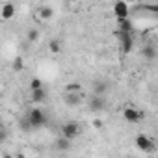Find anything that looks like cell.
I'll use <instances>...</instances> for the list:
<instances>
[{"label": "cell", "mask_w": 158, "mask_h": 158, "mask_svg": "<svg viewBox=\"0 0 158 158\" xmlns=\"http://www.w3.org/2000/svg\"><path fill=\"white\" fill-rule=\"evenodd\" d=\"M13 69H15V71H21V69H23V60H21V58H17V60L13 61Z\"/></svg>", "instance_id": "20"}, {"label": "cell", "mask_w": 158, "mask_h": 158, "mask_svg": "<svg viewBox=\"0 0 158 158\" xmlns=\"http://www.w3.org/2000/svg\"><path fill=\"white\" fill-rule=\"evenodd\" d=\"M52 15H54V10H52L50 6H41V8L37 10V19H39V21H48Z\"/></svg>", "instance_id": "13"}, {"label": "cell", "mask_w": 158, "mask_h": 158, "mask_svg": "<svg viewBox=\"0 0 158 158\" xmlns=\"http://www.w3.org/2000/svg\"><path fill=\"white\" fill-rule=\"evenodd\" d=\"M80 134H82V128H80V125L74 123V121H65L60 127V136H63V138H67L71 141H74Z\"/></svg>", "instance_id": "3"}, {"label": "cell", "mask_w": 158, "mask_h": 158, "mask_svg": "<svg viewBox=\"0 0 158 158\" xmlns=\"http://www.w3.org/2000/svg\"><path fill=\"white\" fill-rule=\"evenodd\" d=\"M65 102L67 106H78L82 102V95H65Z\"/></svg>", "instance_id": "16"}, {"label": "cell", "mask_w": 158, "mask_h": 158, "mask_svg": "<svg viewBox=\"0 0 158 158\" xmlns=\"http://www.w3.org/2000/svg\"><path fill=\"white\" fill-rule=\"evenodd\" d=\"M30 101L34 104H39V102H45L47 101V89H35V91H30Z\"/></svg>", "instance_id": "10"}, {"label": "cell", "mask_w": 158, "mask_h": 158, "mask_svg": "<svg viewBox=\"0 0 158 158\" xmlns=\"http://www.w3.org/2000/svg\"><path fill=\"white\" fill-rule=\"evenodd\" d=\"M114 15L117 17V21L128 19V15H130V8H128V4H125V2H117V4H114Z\"/></svg>", "instance_id": "8"}, {"label": "cell", "mask_w": 158, "mask_h": 158, "mask_svg": "<svg viewBox=\"0 0 158 158\" xmlns=\"http://www.w3.org/2000/svg\"><path fill=\"white\" fill-rule=\"evenodd\" d=\"M106 91H108V84H106L104 80H97V82L93 84V95H101V97H104Z\"/></svg>", "instance_id": "14"}, {"label": "cell", "mask_w": 158, "mask_h": 158, "mask_svg": "<svg viewBox=\"0 0 158 158\" xmlns=\"http://www.w3.org/2000/svg\"><path fill=\"white\" fill-rule=\"evenodd\" d=\"M115 35H117V39H119L121 50H123L125 54L132 52V48H134V35H132V34H125V32H115Z\"/></svg>", "instance_id": "5"}, {"label": "cell", "mask_w": 158, "mask_h": 158, "mask_svg": "<svg viewBox=\"0 0 158 158\" xmlns=\"http://www.w3.org/2000/svg\"><path fill=\"white\" fill-rule=\"evenodd\" d=\"M141 56L145 58V60H154L156 58V47L154 45H151V43H147V45H143V48H141Z\"/></svg>", "instance_id": "11"}, {"label": "cell", "mask_w": 158, "mask_h": 158, "mask_svg": "<svg viewBox=\"0 0 158 158\" xmlns=\"http://www.w3.org/2000/svg\"><path fill=\"white\" fill-rule=\"evenodd\" d=\"M89 110L91 112H102L106 110V97H101V95H93L89 99Z\"/></svg>", "instance_id": "7"}, {"label": "cell", "mask_w": 158, "mask_h": 158, "mask_svg": "<svg viewBox=\"0 0 158 158\" xmlns=\"http://www.w3.org/2000/svg\"><path fill=\"white\" fill-rule=\"evenodd\" d=\"M45 86H43V82L39 80V78H32L30 80V84H28V89L30 91H35V89H43Z\"/></svg>", "instance_id": "18"}, {"label": "cell", "mask_w": 158, "mask_h": 158, "mask_svg": "<svg viewBox=\"0 0 158 158\" xmlns=\"http://www.w3.org/2000/svg\"><path fill=\"white\" fill-rule=\"evenodd\" d=\"M65 95H82V84L80 82H69V84H65Z\"/></svg>", "instance_id": "9"}, {"label": "cell", "mask_w": 158, "mask_h": 158, "mask_svg": "<svg viewBox=\"0 0 158 158\" xmlns=\"http://www.w3.org/2000/svg\"><path fill=\"white\" fill-rule=\"evenodd\" d=\"M71 147H73V141H71V139H67V138H63V136H60V138L56 139V149H58V151L67 152V151H71Z\"/></svg>", "instance_id": "12"}, {"label": "cell", "mask_w": 158, "mask_h": 158, "mask_svg": "<svg viewBox=\"0 0 158 158\" xmlns=\"http://www.w3.org/2000/svg\"><path fill=\"white\" fill-rule=\"evenodd\" d=\"M0 158H15V156H11V154H8V152H4L2 156H0Z\"/></svg>", "instance_id": "21"}, {"label": "cell", "mask_w": 158, "mask_h": 158, "mask_svg": "<svg viewBox=\"0 0 158 158\" xmlns=\"http://www.w3.org/2000/svg\"><path fill=\"white\" fill-rule=\"evenodd\" d=\"M121 115H123V119H125L127 123H130V125L141 123V121H143V117H145V114H143L139 108H136L134 104H127V106H123Z\"/></svg>", "instance_id": "2"}, {"label": "cell", "mask_w": 158, "mask_h": 158, "mask_svg": "<svg viewBox=\"0 0 158 158\" xmlns=\"http://www.w3.org/2000/svg\"><path fill=\"white\" fill-rule=\"evenodd\" d=\"M26 37H28L30 43H35V41L39 39V32H37V30H30V32L26 34Z\"/></svg>", "instance_id": "19"}, {"label": "cell", "mask_w": 158, "mask_h": 158, "mask_svg": "<svg viewBox=\"0 0 158 158\" xmlns=\"http://www.w3.org/2000/svg\"><path fill=\"white\" fill-rule=\"evenodd\" d=\"M117 32H125V34H132V23L128 19L117 21Z\"/></svg>", "instance_id": "15"}, {"label": "cell", "mask_w": 158, "mask_h": 158, "mask_svg": "<svg viewBox=\"0 0 158 158\" xmlns=\"http://www.w3.org/2000/svg\"><path fill=\"white\" fill-rule=\"evenodd\" d=\"M24 119L28 121L30 128H41V127H45V125H47V121H48V117H47V112H45V110H41L39 106H34V108H30Z\"/></svg>", "instance_id": "1"}, {"label": "cell", "mask_w": 158, "mask_h": 158, "mask_svg": "<svg viewBox=\"0 0 158 158\" xmlns=\"http://www.w3.org/2000/svg\"><path fill=\"white\" fill-rule=\"evenodd\" d=\"M15 17V4L13 2H2L0 4V19L10 21Z\"/></svg>", "instance_id": "6"}, {"label": "cell", "mask_w": 158, "mask_h": 158, "mask_svg": "<svg viewBox=\"0 0 158 158\" xmlns=\"http://www.w3.org/2000/svg\"><path fill=\"white\" fill-rule=\"evenodd\" d=\"M134 143H136V147L141 152H154L156 151V141L151 136H147V134H138L134 138Z\"/></svg>", "instance_id": "4"}, {"label": "cell", "mask_w": 158, "mask_h": 158, "mask_svg": "<svg viewBox=\"0 0 158 158\" xmlns=\"http://www.w3.org/2000/svg\"><path fill=\"white\" fill-rule=\"evenodd\" d=\"M48 50L54 52V54H58V52L61 50V41H60V39H50V41H48Z\"/></svg>", "instance_id": "17"}]
</instances>
